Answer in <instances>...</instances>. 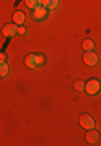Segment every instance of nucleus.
<instances>
[{
	"label": "nucleus",
	"mask_w": 101,
	"mask_h": 146,
	"mask_svg": "<svg viewBox=\"0 0 101 146\" xmlns=\"http://www.w3.org/2000/svg\"><path fill=\"white\" fill-rule=\"evenodd\" d=\"M8 72H10V68H8L7 62L0 63V78H7V75H8Z\"/></svg>",
	"instance_id": "nucleus-12"
},
{
	"label": "nucleus",
	"mask_w": 101,
	"mask_h": 146,
	"mask_svg": "<svg viewBox=\"0 0 101 146\" xmlns=\"http://www.w3.org/2000/svg\"><path fill=\"white\" fill-rule=\"evenodd\" d=\"M16 34H20V36L26 34V28L25 26H16Z\"/></svg>",
	"instance_id": "nucleus-14"
},
{
	"label": "nucleus",
	"mask_w": 101,
	"mask_h": 146,
	"mask_svg": "<svg viewBox=\"0 0 101 146\" xmlns=\"http://www.w3.org/2000/svg\"><path fill=\"white\" fill-rule=\"evenodd\" d=\"M98 140H100V133H98V130H95V128L86 130V141H88L90 145H96Z\"/></svg>",
	"instance_id": "nucleus-8"
},
{
	"label": "nucleus",
	"mask_w": 101,
	"mask_h": 146,
	"mask_svg": "<svg viewBox=\"0 0 101 146\" xmlns=\"http://www.w3.org/2000/svg\"><path fill=\"white\" fill-rule=\"evenodd\" d=\"M80 127L85 128V130H90V128H95V119L91 117L90 114H82L80 115Z\"/></svg>",
	"instance_id": "nucleus-4"
},
{
	"label": "nucleus",
	"mask_w": 101,
	"mask_h": 146,
	"mask_svg": "<svg viewBox=\"0 0 101 146\" xmlns=\"http://www.w3.org/2000/svg\"><path fill=\"white\" fill-rule=\"evenodd\" d=\"M74 88L77 91H85V81H82V80H77L74 83Z\"/></svg>",
	"instance_id": "nucleus-13"
},
{
	"label": "nucleus",
	"mask_w": 101,
	"mask_h": 146,
	"mask_svg": "<svg viewBox=\"0 0 101 146\" xmlns=\"http://www.w3.org/2000/svg\"><path fill=\"white\" fill-rule=\"evenodd\" d=\"M25 5H26L28 8L34 10L37 7H41V0H25Z\"/></svg>",
	"instance_id": "nucleus-11"
},
{
	"label": "nucleus",
	"mask_w": 101,
	"mask_h": 146,
	"mask_svg": "<svg viewBox=\"0 0 101 146\" xmlns=\"http://www.w3.org/2000/svg\"><path fill=\"white\" fill-rule=\"evenodd\" d=\"M3 62H7V55L3 52H0V63H3Z\"/></svg>",
	"instance_id": "nucleus-15"
},
{
	"label": "nucleus",
	"mask_w": 101,
	"mask_h": 146,
	"mask_svg": "<svg viewBox=\"0 0 101 146\" xmlns=\"http://www.w3.org/2000/svg\"><path fill=\"white\" fill-rule=\"evenodd\" d=\"M82 47H83V50H93V49H95V42H93V39L86 37V39H83V42H82Z\"/></svg>",
	"instance_id": "nucleus-10"
},
{
	"label": "nucleus",
	"mask_w": 101,
	"mask_h": 146,
	"mask_svg": "<svg viewBox=\"0 0 101 146\" xmlns=\"http://www.w3.org/2000/svg\"><path fill=\"white\" fill-rule=\"evenodd\" d=\"M44 55H41V54H28L26 57H25V65H26L28 68H37L41 67V65H44Z\"/></svg>",
	"instance_id": "nucleus-1"
},
{
	"label": "nucleus",
	"mask_w": 101,
	"mask_h": 146,
	"mask_svg": "<svg viewBox=\"0 0 101 146\" xmlns=\"http://www.w3.org/2000/svg\"><path fill=\"white\" fill-rule=\"evenodd\" d=\"M13 23H15L16 26H23V25L26 23V15H25V11L16 10L15 13H13Z\"/></svg>",
	"instance_id": "nucleus-7"
},
{
	"label": "nucleus",
	"mask_w": 101,
	"mask_h": 146,
	"mask_svg": "<svg viewBox=\"0 0 101 146\" xmlns=\"http://www.w3.org/2000/svg\"><path fill=\"white\" fill-rule=\"evenodd\" d=\"M101 91V81L98 78H90L85 83V93L90 96H96Z\"/></svg>",
	"instance_id": "nucleus-2"
},
{
	"label": "nucleus",
	"mask_w": 101,
	"mask_h": 146,
	"mask_svg": "<svg viewBox=\"0 0 101 146\" xmlns=\"http://www.w3.org/2000/svg\"><path fill=\"white\" fill-rule=\"evenodd\" d=\"M98 62H100V57L96 55V52H93V50H85V54H83V63L85 65H88V67H96Z\"/></svg>",
	"instance_id": "nucleus-3"
},
{
	"label": "nucleus",
	"mask_w": 101,
	"mask_h": 146,
	"mask_svg": "<svg viewBox=\"0 0 101 146\" xmlns=\"http://www.w3.org/2000/svg\"><path fill=\"white\" fill-rule=\"evenodd\" d=\"M47 8H44L43 5L41 7H37V8H34V10H33V13H31V18L34 21H41V20H44V18H46V16H47Z\"/></svg>",
	"instance_id": "nucleus-5"
},
{
	"label": "nucleus",
	"mask_w": 101,
	"mask_h": 146,
	"mask_svg": "<svg viewBox=\"0 0 101 146\" xmlns=\"http://www.w3.org/2000/svg\"><path fill=\"white\" fill-rule=\"evenodd\" d=\"M2 34H3V37H7V39H11V37L16 36V25L13 23H8V25H5V26L2 28Z\"/></svg>",
	"instance_id": "nucleus-6"
},
{
	"label": "nucleus",
	"mask_w": 101,
	"mask_h": 146,
	"mask_svg": "<svg viewBox=\"0 0 101 146\" xmlns=\"http://www.w3.org/2000/svg\"><path fill=\"white\" fill-rule=\"evenodd\" d=\"M41 5L47 10H56L59 7V0H41Z\"/></svg>",
	"instance_id": "nucleus-9"
}]
</instances>
